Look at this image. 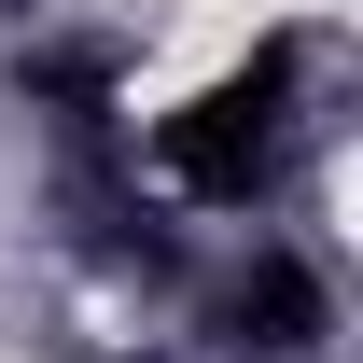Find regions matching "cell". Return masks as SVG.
<instances>
[{
  "instance_id": "cell-1",
  "label": "cell",
  "mask_w": 363,
  "mask_h": 363,
  "mask_svg": "<svg viewBox=\"0 0 363 363\" xmlns=\"http://www.w3.org/2000/svg\"><path fill=\"white\" fill-rule=\"evenodd\" d=\"M279 154H294V56H252V70H224V84L196 98V112H168L154 126V168L196 196V210H252L279 182Z\"/></svg>"
},
{
  "instance_id": "cell-2",
  "label": "cell",
  "mask_w": 363,
  "mask_h": 363,
  "mask_svg": "<svg viewBox=\"0 0 363 363\" xmlns=\"http://www.w3.org/2000/svg\"><path fill=\"white\" fill-rule=\"evenodd\" d=\"M224 321H238V350H252V363H308V350H321V279L294 266V252H266V266L224 294Z\"/></svg>"
}]
</instances>
